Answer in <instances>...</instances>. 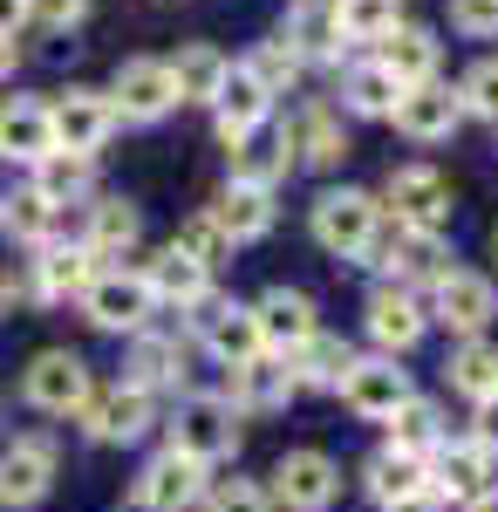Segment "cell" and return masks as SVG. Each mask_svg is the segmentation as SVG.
<instances>
[{
  "label": "cell",
  "mask_w": 498,
  "mask_h": 512,
  "mask_svg": "<svg viewBox=\"0 0 498 512\" xmlns=\"http://www.w3.org/2000/svg\"><path fill=\"white\" fill-rule=\"evenodd\" d=\"M376 233H383V198H376V192L342 185V192H321V198H314V239H321L328 253L362 260Z\"/></svg>",
  "instance_id": "obj_1"
},
{
  "label": "cell",
  "mask_w": 498,
  "mask_h": 512,
  "mask_svg": "<svg viewBox=\"0 0 498 512\" xmlns=\"http://www.w3.org/2000/svg\"><path fill=\"white\" fill-rule=\"evenodd\" d=\"M383 212L403 233H444L451 226V185L430 164H396L383 185Z\"/></svg>",
  "instance_id": "obj_2"
},
{
  "label": "cell",
  "mask_w": 498,
  "mask_h": 512,
  "mask_svg": "<svg viewBox=\"0 0 498 512\" xmlns=\"http://www.w3.org/2000/svg\"><path fill=\"white\" fill-rule=\"evenodd\" d=\"M171 451L198 458L205 472L226 465L232 451H239V410H232L226 396H192V403L178 410V424H171Z\"/></svg>",
  "instance_id": "obj_3"
},
{
  "label": "cell",
  "mask_w": 498,
  "mask_h": 512,
  "mask_svg": "<svg viewBox=\"0 0 498 512\" xmlns=\"http://www.w3.org/2000/svg\"><path fill=\"white\" fill-rule=\"evenodd\" d=\"M82 315L96 321V328H110V335H144L157 315V294L144 274H123V267H110V274L89 280V294H82Z\"/></svg>",
  "instance_id": "obj_4"
},
{
  "label": "cell",
  "mask_w": 498,
  "mask_h": 512,
  "mask_svg": "<svg viewBox=\"0 0 498 512\" xmlns=\"http://www.w3.org/2000/svg\"><path fill=\"white\" fill-rule=\"evenodd\" d=\"M492 444L485 437H444L430 458H423V485H430V499H478V492H492Z\"/></svg>",
  "instance_id": "obj_5"
},
{
  "label": "cell",
  "mask_w": 498,
  "mask_h": 512,
  "mask_svg": "<svg viewBox=\"0 0 498 512\" xmlns=\"http://www.w3.org/2000/svg\"><path fill=\"white\" fill-rule=\"evenodd\" d=\"M492 315H498V287H492V274H478V267H451V274L430 287V321H444L464 342L485 335Z\"/></svg>",
  "instance_id": "obj_6"
},
{
  "label": "cell",
  "mask_w": 498,
  "mask_h": 512,
  "mask_svg": "<svg viewBox=\"0 0 498 512\" xmlns=\"http://www.w3.org/2000/svg\"><path fill=\"white\" fill-rule=\"evenodd\" d=\"M48 130H55V151L96 158V151L110 144V130H116V103L103 89H69V96L48 103Z\"/></svg>",
  "instance_id": "obj_7"
},
{
  "label": "cell",
  "mask_w": 498,
  "mask_h": 512,
  "mask_svg": "<svg viewBox=\"0 0 498 512\" xmlns=\"http://www.w3.org/2000/svg\"><path fill=\"white\" fill-rule=\"evenodd\" d=\"M89 362L69 349H41L35 362H28V376H21V396L35 403V410H48V417H76L82 403H89Z\"/></svg>",
  "instance_id": "obj_8"
},
{
  "label": "cell",
  "mask_w": 498,
  "mask_h": 512,
  "mask_svg": "<svg viewBox=\"0 0 498 512\" xmlns=\"http://www.w3.org/2000/svg\"><path fill=\"white\" fill-rule=\"evenodd\" d=\"M287 512H328L342 499V465L328 458V451H287L280 465H273V492Z\"/></svg>",
  "instance_id": "obj_9"
},
{
  "label": "cell",
  "mask_w": 498,
  "mask_h": 512,
  "mask_svg": "<svg viewBox=\"0 0 498 512\" xmlns=\"http://www.w3.org/2000/svg\"><path fill=\"white\" fill-rule=\"evenodd\" d=\"M116 123H157L178 110V82H171V62H157V55H137V62H123L116 69Z\"/></svg>",
  "instance_id": "obj_10"
},
{
  "label": "cell",
  "mask_w": 498,
  "mask_h": 512,
  "mask_svg": "<svg viewBox=\"0 0 498 512\" xmlns=\"http://www.w3.org/2000/svg\"><path fill=\"white\" fill-rule=\"evenodd\" d=\"M76 417L96 444H137V437L151 431L157 403H151V390H137V383H116V390H89V403H82Z\"/></svg>",
  "instance_id": "obj_11"
},
{
  "label": "cell",
  "mask_w": 498,
  "mask_h": 512,
  "mask_svg": "<svg viewBox=\"0 0 498 512\" xmlns=\"http://www.w3.org/2000/svg\"><path fill=\"white\" fill-rule=\"evenodd\" d=\"M362 328H369V342L383 355H410L423 342V328H430V308H423L410 287L383 280V287L369 294V308H362Z\"/></svg>",
  "instance_id": "obj_12"
},
{
  "label": "cell",
  "mask_w": 498,
  "mask_h": 512,
  "mask_svg": "<svg viewBox=\"0 0 498 512\" xmlns=\"http://www.w3.org/2000/svg\"><path fill=\"white\" fill-rule=\"evenodd\" d=\"M335 396H342L355 417L389 424V417H396L417 390H410V369H396V355H369V362H355V369H348V383Z\"/></svg>",
  "instance_id": "obj_13"
},
{
  "label": "cell",
  "mask_w": 498,
  "mask_h": 512,
  "mask_svg": "<svg viewBox=\"0 0 498 512\" xmlns=\"http://www.w3.org/2000/svg\"><path fill=\"white\" fill-rule=\"evenodd\" d=\"M48 485H55V444L48 437H14L0 451V506L28 512L48 499Z\"/></svg>",
  "instance_id": "obj_14"
},
{
  "label": "cell",
  "mask_w": 498,
  "mask_h": 512,
  "mask_svg": "<svg viewBox=\"0 0 498 512\" xmlns=\"http://www.w3.org/2000/svg\"><path fill=\"white\" fill-rule=\"evenodd\" d=\"M212 117H219V144H226V151H239V144H253V130L273 117V89L253 76L246 62H239V69H226V89H219Z\"/></svg>",
  "instance_id": "obj_15"
},
{
  "label": "cell",
  "mask_w": 498,
  "mask_h": 512,
  "mask_svg": "<svg viewBox=\"0 0 498 512\" xmlns=\"http://www.w3.org/2000/svg\"><path fill=\"white\" fill-rule=\"evenodd\" d=\"M205 499V465L185 451H164L137 472V506L144 512H192Z\"/></svg>",
  "instance_id": "obj_16"
},
{
  "label": "cell",
  "mask_w": 498,
  "mask_h": 512,
  "mask_svg": "<svg viewBox=\"0 0 498 512\" xmlns=\"http://www.w3.org/2000/svg\"><path fill=\"white\" fill-rule=\"evenodd\" d=\"M458 89H444V82H417V89H403L396 96V110H389V123L410 137V144H444L451 130H458Z\"/></svg>",
  "instance_id": "obj_17"
},
{
  "label": "cell",
  "mask_w": 498,
  "mask_h": 512,
  "mask_svg": "<svg viewBox=\"0 0 498 512\" xmlns=\"http://www.w3.org/2000/svg\"><path fill=\"white\" fill-rule=\"evenodd\" d=\"M253 328H260V349L267 355H294L314 335V301H307L301 287H267L253 301Z\"/></svg>",
  "instance_id": "obj_18"
},
{
  "label": "cell",
  "mask_w": 498,
  "mask_h": 512,
  "mask_svg": "<svg viewBox=\"0 0 498 512\" xmlns=\"http://www.w3.org/2000/svg\"><path fill=\"white\" fill-rule=\"evenodd\" d=\"M301 390V383H294V369H287V355H253V362H239V369H232V410H239V417H246V410H253V417H260V410H287V396Z\"/></svg>",
  "instance_id": "obj_19"
},
{
  "label": "cell",
  "mask_w": 498,
  "mask_h": 512,
  "mask_svg": "<svg viewBox=\"0 0 498 512\" xmlns=\"http://www.w3.org/2000/svg\"><path fill=\"white\" fill-rule=\"evenodd\" d=\"M280 137H287L294 164H314V171H335V164L348 158V130H342V117H335L328 103H307Z\"/></svg>",
  "instance_id": "obj_20"
},
{
  "label": "cell",
  "mask_w": 498,
  "mask_h": 512,
  "mask_svg": "<svg viewBox=\"0 0 498 512\" xmlns=\"http://www.w3.org/2000/svg\"><path fill=\"white\" fill-rule=\"evenodd\" d=\"M48 151H55L48 103H35V96H7V103H0V158L7 164H41Z\"/></svg>",
  "instance_id": "obj_21"
},
{
  "label": "cell",
  "mask_w": 498,
  "mask_h": 512,
  "mask_svg": "<svg viewBox=\"0 0 498 512\" xmlns=\"http://www.w3.org/2000/svg\"><path fill=\"white\" fill-rule=\"evenodd\" d=\"M376 62H383L403 89L437 82V35H430V28H417V21H396V28L376 41Z\"/></svg>",
  "instance_id": "obj_22"
},
{
  "label": "cell",
  "mask_w": 498,
  "mask_h": 512,
  "mask_svg": "<svg viewBox=\"0 0 498 512\" xmlns=\"http://www.w3.org/2000/svg\"><path fill=\"white\" fill-rule=\"evenodd\" d=\"M96 274H103V267H96L89 246H55V239H48L41 260H35V294H41V301H69V294L82 301Z\"/></svg>",
  "instance_id": "obj_23"
},
{
  "label": "cell",
  "mask_w": 498,
  "mask_h": 512,
  "mask_svg": "<svg viewBox=\"0 0 498 512\" xmlns=\"http://www.w3.org/2000/svg\"><path fill=\"white\" fill-rule=\"evenodd\" d=\"M355 362H362V355L348 349L342 335H321V328H314L301 349L287 355V369H294V383H301V390H342Z\"/></svg>",
  "instance_id": "obj_24"
},
{
  "label": "cell",
  "mask_w": 498,
  "mask_h": 512,
  "mask_svg": "<svg viewBox=\"0 0 498 512\" xmlns=\"http://www.w3.org/2000/svg\"><path fill=\"white\" fill-rule=\"evenodd\" d=\"M383 267L396 274V287H437L451 274V246H444V233H403L396 226V246H389Z\"/></svg>",
  "instance_id": "obj_25"
},
{
  "label": "cell",
  "mask_w": 498,
  "mask_h": 512,
  "mask_svg": "<svg viewBox=\"0 0 498 512\" xmlns=\"http://www.w3.org/2000/svg\"><path fill=\"white\" fill-rule=\"evenodd\" d=\"M137 239H144V212H137L130 198H96V205H89V239H82V246H89L96 260H123Z\"/></svg>",
  "instance_id": "obj_26"
},
{
  "label": "cell",
  "mask_w": 498,
  "mask_h": 512,
  "mask_svg": "<svg viewBox=\"0 0 498 512\" xmlns=\"http://www.w3.org/2000/svg\"><path fill=\"white\" fill-rule=\"evenodd\" d=\"M226 55L212 48V41H185L178 55H171V82H178V103H219V89H226Z\"/></svg>",
  "instance_id": "obj_27"
},
{
  "label": "cell",
  "mask_w": 498,
  "mask_h": 512,
  "mask_svg": "<svg viewBox=\"0 0 498 512\" xmlns=\"http://www.w3.org/2000/svg\"><path fill=\"white\" fill-rule=\"evenodd\" d=\"M212 219H219V233L239 246V239H267L273 233V192L260 185H226V192L212 198Z\"/></svg>",
  "instance_id": "obj_28"
},
{
  "label": "cell",
  "mask_w": 498,
  "mask_h": 512,
  "mask_svg": "<svg viewBox=\"0 0 498 512\" xmlns=\"http://www.w3.org/2000/svg\"><path fill=\"white\" fill-rule=\"evenodd\" d=\"M362 492H369L376 506H396V499H410V492H430V485H423V458L383 444V451L362 465Z\"/></svg>",
  "instance_id": "obj_29"
},
{
  "label": "cell",
  "mask_w": 498,
  "mask_h": 512,
  "mask_svg": "<svg viewBox=\"0 0 498 512\" xmlns=\"http://www.w3.org/2000/svg\"><path fill=\"white\" fill-rule=\"evenodd\" d=\"M396 96H403V82L389 76L376 55H369V62H355V69L342 76V110H348V117H389V110H396Z\"/></svg>",
  "instance_id": "obj_30"
},
{
  "label": "cell",
  "mask_w": 498,
  "mask_h": 512,
  "mask_svg": "<svg viewBox=\"0 0 498 512\" xmlns=\"http://www.w3.org/2000/svg\"><path fill=\"white\" fill-rule=\"evenodd\" d=\"M144 280H151V294H157V301H171V308H192L198 294H212V274H205L198 260H185L178 246H164L151 267H144Z\"/></svg>",
  "instance_id": "obj_31"
},
{
  "label": "cell",
  "mask_w": 498,
  "mask_h": 512,
  "mask_svg": "<svg viewBox=\"0 0 498 512\" xmlns=\"http://www.w3.org/2000/svg\"><path fill=\"white\" fill-rule=\"evenodd\" d=\"M0 226L7 239H28V246H48V239L62 233V205H48L35 185H21L14 198H0Z\"/></svg>",
  "instance_id": "obj_32"
},
{
  "label": "cell",
  "mask_w": 498,
  "mask_h": 512,
  "mask_svg": "<svg viewBox=\"0 0 498 512\" xmlns=\"http://www.w3.org/2000/svg\"><path fill=\"white\" fill-rule=\"evenodd\" d=\"M444 376H451V390H458V396L485 403V396H498V349L485 342V335H471V342H458V349H451Z\"/></svg>",
  "instance_id": "obj_33"
},
{
  "label": "cell",
  "mask_w": 498,
  "mask_h": 512,
  "mask_svg": "<svg viewBox=\"0 0 498 512\" xmlns=\"http://www.w3.org/2000/svg\"><path fill=\"white\" fill-rule=\"evenodd\" d=\"M287 48L294 55H342V35H335V7L328 0H294V14H287Z\"/></svg>",
  "instance_id": "obj_34"
},
{
  "label": "cell",
  "mask_w": 498,
  "mask_h": 512,
  "mask_svg": "<svg viewBox=\"0 0 498 512\" xmlns=\"http://www.w3.org/2000/svg\"><path fill=\"white\" fill-rule=\"evenodd\" d=\"M335 7V35L342 48H362V41H383L396 21H403V0H328Z\"/></svg>",
  "instance_id": "obj_35"
},
{
  "label": "cell",
  "mask_w": 498,
  "mask_h": 512,
  "mask_svg": "<svg viewBox=\"0 0 498 512\" xmlns=\"http://www.w3.org/2000/svg\"><path fill=\"white\" fill-rule=\"evenodd\" d=\"M389 444L410 451V458H430V451L444 444V410H437L430 396H410V403L389 417Z\"/></svg>",
  "instance_id": "obj_36"
},
{
  "label": "cell",
  "mask_w": 498,
  "mask_h": 512,
  "mask_svg": "<svg viewBox=\"0 0 498 512\" xmlns=\"http://www.w3.org/2000/svg\"><path fill=\"white\" fill-rule=\"evenodd\" d=\"M185 376V349L171 342V335H137V349H130V383L137 390H164V383H178Z\"/></svg>",
  "instance_id": "obj_37"
},
{
  "label": "cell",
  "mask_w": 498,
  "mask_h": 512,
  "mask_svg": "<svg viewBox=\"0 0 498 512\" xmlns=\"http://www.w3.org/2000/svg\"><path fill=\"white\" fill-rule=\"evenodd\" d=\"M287 171H294L287 137H273V144H239V151H232V185H260V192H273Z\"/></svg>",
  "instance_id": "obj_38"
},
{
  "label": "cell",
  "mask_w": 498,
  "mask_h": 512,
  "mask_svg": "<svg viewBox=\"0 0 498 512\" xmlns=\"http://www.w3.org/2000/svg\"><path fill=\"white\" fill-rule=\"evenodd\" d=\"M89 178H96V158H69V151H48V158L35 164V192L48 198V205H69V198L89 192Z\"/></svg>",
  "instance_id": "obj_39"
},
{
  "label": "cell",
  "mask_w": 498,
  "mask_h": 512,
  "mask_svg": "<svg viewBox=\"0 0 498 512\" xmlns=\"http://www.w3.org/2000/svg\"><path fill=\"white\" fill-rule=\"evenodd\" d=\"M171 246H178L185 260H198L205 274H212L219 260H232V239L219 233V219H212V212H192V219L178 226V239H171Z\"/></svg>",
  "instance_id": "obj_40"
},
{
  "label": "cell",
  "mask_w": 498,
  "mask_h": 512,
  "mask_svg": "<svg viewBox=\"0 0 498 512\" xmlns=\"http://www.w3.org/2000/svg\"><path fill=\"white\" fill-rule=\"evenodd\" d=\"M246 69H253V76L267 82L273 96H287V89H294V82H301V55H294V48H287V41L273 35V41H260V48H253V55H246Z\"/></svg>",
  "instance_id": "obj_41"
},
{
  "label": "cell",
  "mask_w": 498,
  "mask_h": 512,
  "mask_svg": "<svg viewBox=\"0 0 498 512\" xmlns=\"http://www.w3.org/2000/svg\"><path fill=\"white\" fill-rule=\"evenodd\" d=\"M458 110H464V117H485V123H498V55L471 62V76L458 82Z\"/></svg>",
  "instance_id": "obj_42"
},
{
  "label": "cell",
  "mask_w": 498,
  "mask_h": 512,
  "mask_svg": "<svg viewBox=\"0 0 498 512\" xmlns=\"http://www.w3.org/2000/svg\"><path fill=\"white\" fill-rule=\"evenodd\" d=\"M205 512H273V499L253 485V478H226V485H212Z\"/></svg>",
  "instance_id": "obj_43"
},
{
  "label": "cell",
  "mask_w": 498,
  "mask_h": 512,
  "mask_svg": "<svg viewBox=\"0 0 498 512\" xmlns=\"http://www.w3.org/2000/svg\"><path fill=\"white\" fill-rule=\"evenodd\" d=\"M451 28L471 41H492L498 35V0H451Z\"/></svg>",
  "instance_id": "obj_44"
},
{
  "label": "cell",
  "mask_w": 498,
  "mask_h": 512,
  "mask_svg": "<svg viewBox=\"0 0 498 512\" xmlns=\"http://www.w3.org/2000/svg\"><path fill=\"white\" fill-rule=\"evenodd\" d=\"M82 14H89V0H28V21H35V28H48V35L82 28Z\"/></svg>",
  "instance_id": "obj_45"
},
{
  "label": "cell",
  "mask_w": 498,
  "mask_h": 512,
  "mask_svg": "<svg viewBox=\"0 0 498 512\" xmlns=\"http://www.w3.org/2000/svg\"><path fill=\"white\" fill-rule=\"evenodd\" d=\"M471 437H485V444L498 451V396H485V403H478V431H471Z\"/></svg>",
  "instance_id": "obj_46"
},
{
  "label": "cell",
  "mask_w": 498,
  "mask_h": 512,
  "mask_svg": "<svg viewBox=\"0 0 498 512\" xmlns=\"http://www.w3.org/2000/svg\"><path fill=\"white\" fill-rule=\"evenodd\" d=\"M28 28V0H0V35H21Z\"/></svg>",
  "instance_id": "obj_47"
},
{
  "label": "cell",
  "mask_w": 498,
  "mask_h": 512,
  "mask_svg": "<svg viewBox=\"0 0 498 512\" xmlns=\"http://www.w3.org/2000/svg\"><path fill=\"white\" fill-rule=\"evenodd\" d=\"M14 301H21V274H14V267H7V260H0V315H7V308H14Z\"/></svg>",
  "instance_id": "obj_48"
},
{
  "label": "cell",
  "mask_w": 498,
  "mask_h": 512,
  "mask_svg": "<svg viewBox=\"0 0 498 512\" xmlns=\"http://www.w3.org/2000/svg\"><path fill=\"white\" fill-rule=\"evenodd\" d=\"M383 512H444V499H430V492H410V499H396Z\"/></svg>",
  "instance_id": "obj_49"
},
{
  "label": "cell",
  "mask_w": 498,
  "mask_h": 512,
  "mask_svg": "<svg viewBox=\"0 0 498 512\" xmlns=\"http://www.w3.org/2000/svg\"><path fill=\"white\" fill-rule=\"evenodd\" d=\"M14 62H21V41L0 35V76H14Z\"/></svg>",
  "instance_id": "obj_50"
},
{
  "label": "cell",
  "mask_w": 498,
  "mask_h": 512,
  "mask_svg": "<svg viewBox=\"0 0 498 512\" xmlns=\"http://www.w3.org/2000/svg\"><path fill=\"white\" fill-rule=\"evenodd\" d=\"M464 512H498V485H492V492H478V499H464Z\"/></svg>",
  "instance_id": "obj_51"
}]
</instances>
